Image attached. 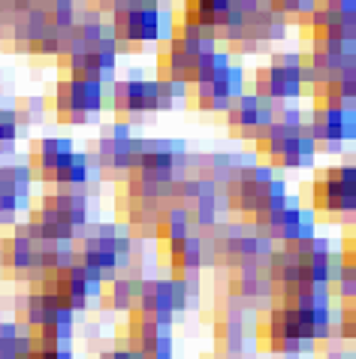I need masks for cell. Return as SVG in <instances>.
I'll return each instance as SVG.
<instances>
[{"label": "cell", "instance_id": "cell-21", "mask_svg": "<svg viewBox=\"0 0 356 359\" xmlns=\"http://www.w3.org/2000/svg\"><path fill=\"white\" fill-rule=\"evenodd\" d=\"M245 94V69L230 57L214 67L203 82L193 85V100L200 112H226L235 100Z\"/></svg>", "mask_w": 356, "mask_h": 359}, {"label": "cell", "instance_id": "cell-14", "mask_svg": "<svg viewBox=\"0 0 356 359\" xmlns=\"http://www.w3.org/2000/svg\"><path fill=\"white\" fill-rule=\"evenodd\" d=\"M25 323L34 338V347H70L76 314L55 305L48 296H43L34 287L25 302Z\"/></svg>", "mask_w": 356, "mask_h": 359}, {"label": "cell", "instance_id": "cell-24", "mask_svg": "<svg viewBox=\"0 0 356 359\" xmlns=\"http://www.w3.org/2000/svg\"><path fill=\"white\" fill-rule=\"evenodd\" d=\"M275 115H278V103H272V100H266V97H256V94L245 91L230 109H226V127H230L233 136L248 139V142H256V139L269 130V124L275 121Z\"/></svg>", "mask_w": 356, "mask_h": 359}, {"label": "cell", "instance_id": "cell-37", "mask_svg": "<svg viewBox=\"0 0 356 359\" xmlns=\"http://www.w3.org/2000/svg\"><path fill=\"white\" fill-rule=\"evenodd\" d=\"M100 359H142V356L130 351V347H112V351H103Z\"/></svg>", "mask_w": 356, "mask_h": 359}, {"label": "cell", "instance_id": "cell-3", "mask_svg": "<svg viewBox=\"0 0 356 359\" xmlns=\"http://www.w3.org/2000/svg\"><path fill=\"white\" fill-rule=\"evenodd\" d=\"M226 57L230 55H226L224 48H217L214 36L178 25L175 34L166 36V46H163V55H160V76L157 79L187 88V85L203 82L214 67H221L226 61Z\"/></svg>", "mask_w": 356, "mask_h": 359}, {"label": "cell", "instance_id": "cell-7", "mask_svg": "<svg viewBox=\"0 0 356 359\" xmlns=\"http://www.w3.org/2000/svg\"><path fill=\"white\" fill-rule=\"evenodd\" d=\"M287 34V18L269 0H233L221 36L233 46V52L256 55L260 48L278 43Z\"/></svg>", "mask_w": 356, "mask_h": 359}, {"label": "cell", "instance_id": "cell-20", "mask_svg": "<svg viewBox=\"0 0 356 359\" xmlns=\"http://www.w3.org/2000/svg\"><path fill=\"white\" fill-rule=\"evenodd\" d=\"M308 39H356V0H314V6L299 18Z\"/></svg>", "mask_w": 356, "mask_h": 359}, {"label": "cell", "instance_id": "cell-19", "mask_svg": "<svg viewBox=\"0 0 356 359\" xmlns=\"http://www.w3.org/2000/svg\"><path fill=\"white\" fill-rule=\"evenodd\" d=\"M103 109V85L100 82H85V79L64 76L55 85V118L61 124L82 127L94 121Z\"/></svg>", "mask_w": 356, "mask_h": 359}, {"label": "cell", "instance_id": "cell-31", "mask_svg": "<svg viewBox=\"0 0 356 359\" xmlns=\"http://www.w3.org/2000/svg\"><path fill=\"white\" fill-rule=\"evenodd\" d=\"M233 293L242 299L245 305H263L269 302V296L275 293V287L269 281V272L266 269H256L254 266H239L235 269V281H233Z\"/></svg>", "mask_w": 356, "mask_h": 359}, {"label": "cell", "instance_id": "cell-4", "mask_svg": "<svg viewBox=\"0 0 356 359\" xmlns=\"http://www.w3.org/2000/svg\"><path fill=\"white\" fill-rule=\"evenodd\" d=\"M76 263V251L67 242H48L36 238L27 229L9 233L0 238V269L6 278L18 281H39V278L57 272V269Z\"/></svg>", "mask_w": 356, "mask_h": 359}, {"label": "cell", "instance_id": "cell-15", "mask_svg": "<svg viewBox=\"0 0 356 359\" xmlns=\"http://www.w3.org/2000/svg\"><path fill=\"white\" fill-rule=\"evenodd\" d=\"M256 97H266L272 103H287V100H299L305 91L302 82V55L287 52V55H272L263 67L254 69L251 79Z\"/></svg>", "mask_w": 356, "mask_h": 359}, {"label": "cell", "instance_id": "cell-27", "mask_svg": "<svg viewBox=\"0 0 356 359\" xmlns=\"http://www.w3.org/2000/svg\"><path fill=\"white\" fill-rule=\"evenodd\" d=\"M76 157V148L70 139L64 136H46L39 139V142H34L31 148V163H27V169H31V175L39 178V182H48V184H57L64 175V169L70 166V161Z\"/></svg>", "mask_w": 356, "mask_h": 359}, {"label": "cell", "instance_id": "cell-18", "mask_svg": "<svg viewBox=\"0 0 356 359\" xmlns=\"http://www.w3.org/2000/svg\"><path fill=\"white\" fill-rule=\"evenodd\" d=\"M311 212L338 217L356 212V166L341 163L314 175L311 182Z\"/></svg>", "mask_w": 356, "mask_h": 359}, {"label": "cell", "instance_id": "cell-17", "mask_svg": "<svg viewBox=\"0 0 356 359\" xmlns=\"http://www.w3.org/2000/svg\"><path fill=\"white\" fill-rule=\"evenodd\" d=\"M109 34L118 46H145L166 34V13L160 4H127L112 9Z\"/></svg>", "mask_w": 356, "mask_h": 359}, {"label": "cell", "instance_id": "cell-22", "mask_svg": "<svg viewBox=\"0 0 356 359\" xmlns=\"http://www.w3.org/2000/svg\"><path fill=\"white\" fill-rule=\"evenodd\" d=\"M142 148H145V139L136 136L130 130V124L118 121L100 133V139H97V145H94V157H97V163H100L103 172L127 175L136 166V161H139Z\"/></svg>", "mask_w": 356, "mask_h": 359}, {"label": "cell", "instance_id": "cell-33", "mask_svg": "<svg viewBox=\"0 0 356 359\" xmlns=\"http://www.w3.org/2000/svg\"><path fill=\"white\" fill-rule=\"evenodd\" d=\"M34 353V338L15 323H0V359H27Z\"/></svg>", "mask_w": 356, "mask_h": 359}, {"label": "cell", "instance_id": "cell-11", "mask_svg": "<svg viewBox=\"0 0 356 359\" xmlns=\"http://www.w3.org/2000/svg\"><path fill=\"white\" fill-rule=\"evenodd\" d=\"M184 94L187 88L163 82V79H121L112 85V109L121 124H130L160 109H172L175 100Z\"/></svg>", "mask_w": 356, "mask_h": 359}, {"label": "cell", "instance_id": "cell-30", "mask_svg": "<svg viewBox=\"0 0 356 359\" xmlns=\"http://www.w3.org/2000/svg\"><path fill=\"white\" fill-rule=\"evenodd\" d=\"M166 260H170L172 278H193L205 266V242L193 233L178 238V242L166 245Z\"/></svg>", "mask_w": 356, "mask_h": 359}, {"label": "cell", "instance_id": "cell-5", "mask_svg": "<svg viewBox=\"0 0 356 359\" xmlns=\"http://www.w3.org/2000/svg\"><path fill=\"white\" fill-rule=\"evenodd\" d=\"M287 199L290 196H287L284 182L269 166L242 163L233 166L230 175H226V203L251 226H256L272 212H278Z\"/></svg>", "mask_w": 356, "mask_h": 359}, {"label": "cell", "instance_id": "cell-16", "mask_svg": "<svg viewBox=\"0 0 356 359\" xmlns=\"http://www.w3.org/2000/svg\"><path fill=\"white\" fill-rule=\"evenodd\" d=\"M356 73V39H317L302 57V82L314 88Z\"/></svg>", "mask_w": 356, "mask_h": 359}, {"label": "cell", "instance_id": "cell-10", "mask_svg": "<svg viewBox=\"0 0 356 359\" xmlns=\"http://www.w3.org/2000/svg\"><path fill=\"white\" fill-rule=\"evenodd\" d=\"M193 302H196V287L191 278H142L139 287H136L130 314L170 326L172 317L193 308Z\"/></svg>", "mask_w": 356, "mask_h": 359}, {"label": "cell", "instance_id": "cell-28", "mask_svg": "<svg viewBox=\"0 0 356 359\" xmlns=\"http://www.w3.org/2000/svg\"><path fill=\"white\" fill-rule=\"evenodd\" d=\"M34 175L27 163H0V224H9L31 199Z\"/></svg>", "mask_w": 356, "mask_h": 359}, {"label": "cell", "instance_id": "cell-2", "mask_svg": "<svg viewBox=\"0 0 356 359\" xmlns=\"http://www.w3.org/2000/svg\"><path fill=\"white\" fill-rule=\"evenodd\" d=\"M332 248L326 238H308V242L281 245L272 248L269 260H266V272L275 290H290V287H329L335 275Z\"/></svg>", "mask_w": 356, "mask_h": 359}, {"label": "cell", "instance_id": "cell-35", "mask_svg": "<svg viewBox=\"0 0 356 359\" xmlns=\"http://www.w3.org/2000/svg\"><path fill=\"white\" fill-rule=\"evenodd\" d=\"M269 4L278 9L284 18H290V15H293V18H302V15L314 6V0H269Z\"/></svg>", "mask_w": 356, "mask_h": 359}, {"label": "cell", "instance_id": "cell-9", "mask_svg": "<svg viewBox=\"0 0 356 359\" xmlns=\"http://www.w3.org/2000/svg\"><path fill=\"white\" fill-rule=\"evenodd\" d=\"M254 145L269 161V169H305L317 157V145L305 130V118L299 109H278L269 130Z\"/></svg>", "mask_w": 356, "mask_h": 359}, {"label": "cell", "instance_id": "cell-32", "mask_svg": "<svg viewBox=\"0 0 356 359\" xmlns=\"http://www.w3.org/2000/svg\"><path fill=\"white\" fill-rule=\"evenodd\" d=\"M191 217H187V212L178 203H170L160 212V217H157V226H154V238L163 245H172L178 242V238L191 236Z\"/></svg>", "mask_w": 356, "mask_h": 359}, {"label": "cell", "instance_id": "cell-13", "mask_svg": "<svg viewBox=\"0 0 356 359\" xmlns=\"http://www.w3.org/2000/svg\"><path fill=\"white\" fill-rule=\"evenodd\" d=\"M73 251H76V263L91 269L103 281H112V278L130 263L133 242L118 233L115 226H100V229H94V233H85L78 238V248H73Z\"/></svg>", "mask_w": 356, "mask_h": 359}, {"label": "cell", "instance_id": "cell-36", "mask_svg": "<svg viewBox=\"0 0 356 359\" xmlns=\"http://www.w3.org/2000/svg\"><path fill=\"white\" fill-rule=\"evenodd\" d=\"M27 359H73L70 347H34V353Z\"/></svg>", "mask_w": 356, "mask_h": 359}, {"label": "cell", "instance_id": "cell-34", "mask_svg": "<svg viewBox=\"0 0 356 359\" xmlns=\"http://www.w3.org/2000/svg\"><path fill=\"white\" fill-rule=\"evenodd\" d=\"M18 136H22V121H18V115L9 112V109H0V154H4Z\"/></svg>", "mask_w": 356, "mask_h": 359}, {"label": "cell", "instance_id": "cell-12", "mask_svg": "<svg viewBox=\"0 0 356 359\" xmlns=\"http://www.w3.org/2000/svg\"><path fill=\"white\" fill-rule=\"evenodd\" d=\"M34 287L43 296H48L55 305L67 308V311H88L103 299V287L106 281L100 275H94L91 269H85L82 263H70L57 272L39 278L34 281Z\"/></svg>", "mask_w": 356, "mask_h": 359}, {"label": "cell", "instance_id": "cell-23", "mask_svg": "<svg viewBox=\"0 0 356 359\" xmlns=\"http://www.w3.org/2000/svg\"><path fill=\"white\" fill-rule=\"evenodd\" d=\"M256 226H260V236H266L272 245L275 242L296 245V242H308V238L317 236L314 212H311V208H302L299 203H290V199H287L278 212H272L269 217H263Z\"/></svg>", "mask_w": 356, "mask_h": 359}, {"label": "cell", "instance_id": "cell-29", "mask_svg": "<svg viewBox=\"0 0 356 359\" xmlns=\"http://www.w3.org/2000/svg\"><path fill=\"white\" fill-rule=\"evenodd\" d=\"M233 0H184L182 4V27H193L200 34L214 36L226 25Z\"/></svg>", "mask_w": 356, "mask_h": 359}, {"label": "cell", "instance_id": "cell-26", "mask_svg": "<svg viewBox=\"0 0 356 359\" xmlns=\"http://www.w3.org/2000/svg\"><path fill=\"white\" fill-rule=\"evenodd\" d=\"M214 254L221 257L226 266L239 269V266H254L266 263L272 254V242L266 236H260L256 229H230L226 236H221L214 242Z\"/></svg>", "mask_w": 356, "mask_h": 359}, {"label": "cell", "instance_id": "cell-6", "mask_svg": "<svg viewBox=\"0 0 356 359\" xmlns=\"http://www.w3.org/2000/svg\"><path fill=\"white\" fill-rule=\"evenodd\" d=\"M118 43L97 18H85L82 25L67 34V43L61 48V61L67 67L70 79H85V82H100L106 85L115 69Z\"/></svg>", "mask_w": 356, "mask_h": 359}, {"label": "cell", "instance_id": "cell-8", "mask_svg": "<svg viewBox=\"0 0 356 359\" xmlns=\"http://www.w3.org/2000/svg\"><path fill=\"white\" fill-rule=\"evenodd\" d=\"M88 217H91V203L82 191H57L43 196L31 208L25 229L36 238L73 245L88 233Z\"/></svg>", "mask_w": 356, "mask_h": 359}, {"label": "cell", "instance_id": "cell-1", "mask_svg": "<svg viewBox=\"0 0 356 359\" xmlns=\"http://www.w3.org/2000/svg\"><path fill=\"white\" fill-rule=\"evenodd\" d=\"M275 293H278V305H272L266 317L269 351L299 356L323 338H329V329L335 323L329 308V287H290V290Z\"/></svg>", "mask_w": 356, "mask_h": 359}, {"label": "cell", "instance_id": "cell-25", "mask_svg": "<svg viewBox=\"0 0 356 359\" xmlns=\"http://www.w3.org/2000/svg\"><path fill=\"white\" fill-rule=\"evenodd\" d=\"M305 130L314 139V145L338 148L356 136V109H335V106H314Z\"/></svg>", "mask_w": 356, "mask_h": 359}]
</instances>
